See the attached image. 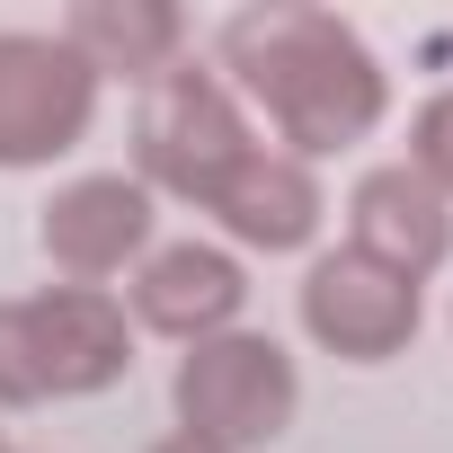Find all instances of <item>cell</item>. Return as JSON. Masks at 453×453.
<instances>
[{
	"instance_id": "cell-1",
	"label": "cell",
	"mask_w": 453,
	"mask_h": 453,
	"mask_svg": "<svg viewBox=\"0 0 453 453\" xmlns=\"http://www.w3.org/2000/svg\"><path fill=\"white\" fill-rule=\"evenodd\" d=\"M213 72L232 81V98L250 116H267L276 151L294 160H338L356 142L382 134L391 116V72L382 54L320 0H258V10H232L213 36Z\"/></svg>"
},
{
	"instance_id": "cell-2",
	"label": "cell",
	"mask_w": 453,
	"mask_h": 453,
	"mask_svg": "<svg viewBox=\"0 0 453 453\" xmlns=\"http://www.w3.org/2000/svg\"><path fill=\"white\" fill-rule=\"evenodd\" d=\"M169 409H178V435H196L213 453H267L303 418V365L267 329H222V338L178 347Z\"/></svg>"
},
{
	"instance_id": "cell-3",
	"label": "cell",
	"mask_w": 453,
	"mask_h": 453,
	"mask_svg": "<svg viewBox=\"0 0 453 453\" xmlns=\"http://www.w3.org/2000/svg\"><path fill=\"white\" fill-rule=\"evenodd\" d=\"M258 142L250 107L232 98V81H222L213 63H169L142 107H134V178L151 196H178V204H204L222 178H232V160Z\"/></svg>"
},
{
	"instance_id": "cell-4",
	"label": "cell",
	"mask_w": 453,
	"mask_h": 453,
	"mask_svg": "<svg viewBox=\"0 0 453 453\" xmlns=\"http://www.w3.org/2000/svg\"><path fill=\"white\" fill-rule=\"evenodd\" d=\"M107 81L54 27H0V169H54L89 142Z\"/></svg>"
},
{
	"instance_id": "cell-5",
	"label": "cell",
	"mask_w": 453,
	"mask_h": 453,
	"mask_svg": "<svg viewBox=\"0 0 453 453\" xmlns=\"http://www.w3.org/2000/svg\"><path fill=\"white\" fill-rule=\"evenodd\" d=\"M294 320L338 365H391L426 329V285H409V276H391L338 241V250H311V267L294 285Z\"/></svg>"
},
{
	"instance_id": "cell-6",
	"label": "cell",
	"mask_w": 453,
	"mask_h": 453,
	"mask_svg": "<svg viewBox=\"0 0 453 453\" xmlns=\"http://www.w3.org/2000/svg\"><path fill=\"white\" fill-rule=\"evenodd\" d=\"M160 241V196L134 178V169H81L45 196L36 213V250L63 285H107V276H134Z\"/></svg>"
},
{
	"instance_id": "cell-7",
	"label": "cell",
	"mask_w": 453,
	"mask_h": 453,
	"mask_svg": "<svg viewBox=\"0 0 453 453\" xmlns=\"http://www.w3.org/2000/svg\"><path fill=\"white\" fill-rule=\"evenodd\" d=\"M196 213H213V232L232 258H303L320 241V222H329V187L311 160L276 151V142H250L232 160V178H222Z\"/></svg>"
},
{
	"instance_id": "cell-8",
	"label": "cell",
	"mask_w": 453,
	"mask_h": 453,
	"mask_svg": "<svg viewBox=\"0 0 453 453\" xmlns=\"http://www.w3.org/2000/svg\"><path fill=\"white\" fill-rule=\"evenodd\" d=\"M125 311L169 347L222 338L250 311V258H232L222 241H151V258L125 276Z\"/></svg>"
},
{
	"instance_id": "cell-9",
	"label": "cell",
	"mask_w": 453,
	"mask_h": 453,
	"mask_svg": "<svg viewBox=\"0 0 453 453\" xmlns=\"http://www.w3.org/2000/svg\"><path fill=\"white\" fill-rule=\"evenodd\" d=\"M27 329H36V365H45V400H98L134 373V311L107 285H45L27 294Z\"/></svg>"
},
{
	"instance_id": "cell-10",
	"label": "cell",
	"mask_w": 453,
	"mask_h": 453,
	"mask_svg": "<svg viewBox=\"0 0 453 453\" xmlns=\"http://www.w3.org/2000/svg\"><path fill=\"white\" fill-rule=\"evenodd\" d=\"M347 250L426 285L444 258H453V204L409 169V160H373L356 187H347Z\"/></svg>"
},
{
	"instance_id": "cell-11",
	"label": "cell",
	"mask_w": 453,
	"mask_h": 453,
	"mask_svg": "<svg viewBox=\"0 0 453 453\" xmlns=\"http://www.w3.org/2000/svg\"><path fill=\"white\" fill-rule=\"evenodd\" d=\"M54 36H63L98 81H125L134 98H142L169 63H187V10H169V0H72Z\"/></svg>"
},
{
	"instance_id": "cell-12",
	"label": "cell",
	"mask_w": 453,
	"mask_h": 453,
	"mask_svg": "<svg viewBox=\"0 0 453 453\" xmlns=\"http://www.w3.org/2000/svg\"><path fill=\"white\" fill-rule=\"evenodd\" d=\"M36 400H45V365H36L27 303H0V409H36Z\"/></svg>"
},
{
	"instance_id": "cell-13",
	"label": "cell",
	"mask_w": 453,
	"mask_h": 453,
	"mask_svg": "<svg viewBox=\"0 0 453 453\" xmlns=\"http://www.w3.org/2000/svg\"><path fill=\"white\" fill-rule=\"evenodd\" d=\"M409 169L453 204V89H435V98L409 116Z\"/></svg>"
},
{
	"instance_id": "cell-14",
	"label": "cell",
	"mask_w": 453,
	"mask_h": 453,
	"mask_svg": "<svg viewBox=\"0 0 453 453\" xmlns=\"http://www.w3.org/2000/svg\"><path fill=\"white\" fill-rule=\"evenodd\" d=\"M151 453H213V444H196V435H178V426H169V435H160Z\"/></svg>"
},
{
	"instance_id": "cell-15",
	"label": "cell",
	"mask_w": 453,
	"mask_h": 453,
	"mask_svg": "<svg viewBox=\"0 0 453 453\" xmlns=\"http://www.w3.org/2000/svg\"><path fill=\"white\" fill-rule=\"evenodd\" d=\"M444 329H453V303H444Z\"/></svg>"
},
{
	"instance_id": "cell-16",
	"label": "cell",
	"mask_w": 453,
	"mask_h": 453,
	"mask_svg": "<svg viewBox=\"0 0 453 453\" xmlns=\"http://www.w3.org/2000/svg\"><path fill=\"white\" fill-rule=\"evenodd\" d=\"M0 453H10V435H0Z\"/></svg>"
}]
</instances>
